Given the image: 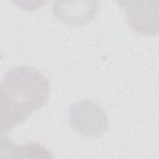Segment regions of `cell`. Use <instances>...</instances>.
<instances>
[{
    "mask_svg": "<svg viewBox=\"0 0 159 159\" xmlns=\"http://www.w3.org/2000/svg\"><path fill=\"white\" fill-rule=\"evenodd\" d=\"M50 97L46 76L30 66L9 70L0 86V129L2 135L42 108Z\"/></svg>",
    "mask_w": 159,
    "mask_h": 159,
    "instance_id": "1",
    "label": "cell"
},
{
    "mask_svg": "<svg viewBox=\"0 0 159 159\" xmlns=\"http://www.w3.org/2000/svg\"><path fill=\"white\" fill-rule=\"evenodd\" d=\"M68 120L77 133L101 135L108 129V117L98 103L92 101L76 102L70 107Z\"/></svg>",
    "mask_w": 159,
    "mask_h": 159,
    "instance_id": "2",
    "label": "cell"
},
{
    "mask_svg": "<svg viewBox=\"0 0 159 159\" xmlns=\"http://www.w3.org/2000/svg\"><path fill=\"white\" fill-rule=\"evenodd\" d=\"M124 9L128 25L139 35L155 36L159 34V1L118 2Z\"/></svg>",
    "mask_w": 159,
    "mask_h": 159,
    "instance_id": "3",
    "label": "cell"
},
{
    "mask_svg": "<svg viewBox=\"0 0 159 159\" xmlns=\"http://www.w3.org/2000/svg\"><path fill=\"white\" fill-rule=\"evenodd\" d=\"M97 2H56L53 6V15L62 22L70 25H83L92 20L98 11Z\"/></svg>",
    "mask_w": 159,
    "mask_h": 159,
    "instance_id": "4",
    "label": "cell"
},
{
    "mask_svg": "<svg viewBox=\"0 0 159 159\" xmlns=\"http://www.w3.org/2000/svg\"><path fill=\"white\" fill-rule=\"evenodd\" d=\"M0 159H53V154L41 143L31 142L16 145L2 135Z\"/></svg>",
    "mask_w": 159,
    "mask_h": 159,
    "instance_id": "5",
    "label": "cell"
}]
</instances>
